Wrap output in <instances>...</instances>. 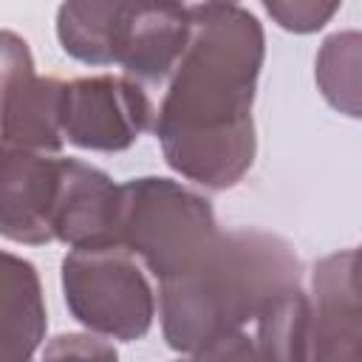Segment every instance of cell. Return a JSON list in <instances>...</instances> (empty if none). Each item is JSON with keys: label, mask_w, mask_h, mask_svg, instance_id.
<instances>
[{"label": "cell", "mask_w": 362, "mask_h": 362, "mask_svg": "<svg viewBox=\"0 0 362 362\" xmlns=\"http://www.w3.org/2000/svg\"><path fill=\"white\" fill-rule=\"evenodd\" d=\"M263 57V25L240 6L192 23L153 124L167 167L181 178L229 189L252 170L257 153L252 105Z\"/></svg>", "instance_id": "obj_1"}, {"label": "cell", "mask_w": 362, "mask_h": 362, "mask_svg": "<svg viewBox=\"0 0 362 362\" xmlns=\"http://www.w3.org/2000/svg\"><path fill=\"white\" fill-rule=\"evenodd\" d=\"M300 280V260L283 238L263 229L223 232L195 269L158 283L164 342L187 356H257L249 325Z\"/></svg>", "instance_id": "obj_2"}, {"label": "cell", "mask_w": 362, "mask_h": 362, "mask_svg": "<svg viewBox=\"0 0 362 362\" xmlns=\"http://www.w3.org/2000/svg\"><path fill=\"white\" fill-rule=\"evenodd\" d=\"M212 204L181 181L130 178L119 187L116 240L161 283L195 269L221 240Z\"/></svg>", "instance_id": "obj_3"}, {"label": "cell", "mask_w": 362, "mask_h": 362, "mask_svg": "<svg viewBox=\"0 0 362 362\" xmlns=\"http://www.w3.org/2000/svg\"><path fill=\"white\" fill-rule=\"evenodd\" d=\"M62 297L76 322L107 339L136 342L156 317V291L119 240L74 246L62 257Z\"/></svg>", "instance_id": "obj_4"}, {"label": "cell", "mask_w": 362, "mask_h": 362, "mask_svg": "<svg viewBox=\"0 0 362 362\" xmlns=\"http://www.w3.org/2000/svg\"><path fill=\"white\" fill-rule=\"evenodd\" d=\"M156 102L130 76H82L65 82L62 133L65 141L93 153H122L156 124Z\"/></svg>", "instance_id": "obj_5"}, {"label": "cell", "mask_w": 362, "mask_h": 362, "mask_svg": "<svg viewBox=\"0 0 362 362\" xmlns=\"http://www.w3.org/2000/svg\"><path fill=\"white\" fill-rule=\"evenodd\" d=\"M3 147H23L40 153H59L62 133V93L65 82L37 76L31 48L14 31H3Z\"/></svg>", "instance_id": "obj_6"}, {"label": "cell", "mask_w": 362, "mask_h": 362, "mask_svg": "<svg viewBox=\"0 0 362 362\" xmlns=\"http://www.w3.org/2000/svg\"><path fill=\"white\" fill-rule=\"evenodd\" d=\"M59 153L3 147L0 167V232L6 240L42 246L54 238L59 195Z\"/></svg>", "instance_id": "obj_7"}, {"label": "cell", "mask_w": 362, "mask_h": 362, "mask_svg": "<svg viewBox=\"0 0 362 362\" xmlns=\"http://www.w3.org/2000/svg\"><path fill=\"white\" fill-rule=\"evenodd\" d=\"M305 359L362 362V297L351 283V252L325 255L314 266Z\"/></svg>", "instance_id": "obj_8"}, {"label": "cell", "mask_w": 362, "mask_h": 362, "mask_svg": "<svg viewBox=\"0 0 362 362\" xmlns=\"http://www.w3.org/2000/svg\"><path fill=\"white\" fill-rule=\"evenodd\" d=\"M119 187L107 173L79 158H62L54 238L74 246L116 240Z\"/></svg>", "instance_id": "obj_9"}, {"label": "cell", "mask_w": 362, "mask_h": 362, "mask_svg": "<svg viewBox=\"0 0 362 362\" xmlns=\"http://www.w3.org/2000/svg\"><path fill=\"white\" fill-rule=\"evenodd\" d=\"M144 3L147 0H62L57 8V40L68 57L85 65H119Z\"/></svg>", "instance_id": "obj_10"}, {"label": "cell", "mask_w": 362, "mask_h": 362, "mask_svg": "<svg viewBox=\"0 0 362 362\" xmlns=\"http://www.w3.org/2000/svg\"><path fill=\"white\" fill-rule=\"evenodd\" d=\"M192 34V20L170 6L147 0L133 23L127 48L122 54L124 76L136 79L147 90H164L175 65L181 62Z\"/></svg>", "instance_id": "obj_11"}, {"label": "cell", "mask_w": 362, "mask_h": 362, "mask_svg": "<svg viewBox=\"0 0 362 362\" xmlns=\"http://www.w3.org/2000/svg\"><path fill=\"white\" fill-rule=\"evenodd\" d=\"M45 300L34 263L3 252L0 274V359L25 362L45 339Z\"/></svg>", "instance_id": "obj_12"}, {"label": "cell", "mask_w": 362, "mask_h": 362, "mask_svg": "<svg viewBox=\"0 0 362 362\" xmlns=\"http://www.w3.org/2000/svg\"><path fill=\"white\" fill-rule=\"evenodd\" d=\"M314 79L334 110L362 119V31L328 34L314 59Z\"/></svg>", "instance_id": "obj_13"}, {"label": "cell", "mask_w": 362, "mask_h": 362, "mask_svg": "<svg viewBox=\"0 0 362 362\" xmlns=\"http://www.w3.org/2000/svg\"><path fill=\"white\" fill-rule=\"evenodd\" d=\"M311 297L303 286L277 294L255 322V345L263 359H305L308 356Z\"/></svg>", "instance_id": "obj_14"}, {"label": "cell", "mask_w": 362, "mask_h": 362, "mask_svg": "<svg viewBox=\"0 0 362 362\" xmlns=\"http://www.w3.org/2000/svg\"><path fill=\"white\" fill-rule=\"evenodd\" d=\"M269 17L291 34H314L342 6V0H260Z\"/></svg>", "instance_id": "obj_15"}, {"label": "cell", "mask_w": 362, "mask_h": 362, "mask_svg": "<svg viewBox=\"0 0 362 362\" xmlns=\"http://www.w3.org/2000/svg\"><path fill=\"white\" fill-rule=\"evenodd\" d=\"M45 356H90V359H116V348L107 342V337L90 331V334H59L45 348Z\"/></svg>", "instance_id": "obj_16"}, {"label": "cell", "mask_w": 362, "mask_h": 362, "mask_svg": "<svg viewBox=\"0 0 362 362\" xmlns=\"http://www.w3.org/2000/svg\"><path fill=\"white\" fill-rule=\"evenodd\" d=\"M156 3L175 8L178 14L189 17L192 23L201 20V17H206V14H212V11H221L226 6H238V0H156Z\"/></svg>", "instance_id": "obj_17"}, {"label": "cell", "mask_w": 362, "mask_h": 362, "mask_svg": "<svg viewBox=\"0 0 362 362\" xmlns=\"http://www.w3.org/2000/svg\"><path fill=\"white\" fill-rule=\"evenodd\" d=\"M351 283H354L356 294L362 297V246L351 249Z\"/></svg>", "instance_id": "obj_18"}]
</instances>
